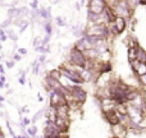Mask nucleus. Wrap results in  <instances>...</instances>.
Listing matches in <instances>:
<instances>
[{"instance_id":"obj_1","label":"nucleus","mask_w":146,"mask_h":138,"mask_svg":"<svg viewBox=\"0 0 146 138\" xmlns=\"http://www.w3.org/2000/svg\"><path fill=\"white\" fill-rule=\"evenodd\" d=\"M115 12V15H122L126 19L129 20V18H132L135 8L131 5L129 0H117L113 5H110Z\"/></svg>"},{"instance_id":"obj_2","label":"nucleus","mask_w":146,"mask_h":138,"mask_svg":"<svg viewBox=\"0 0 146 138\" xmlns=\"http://www.w3.org/2000/svg\"><path fill=\"white\" fill-rule=\"evenodd\" d=\"M67 61H69L71 64H73L74 67H78V68L83 69L86 65V61H87V58H86L85 53L82 50H80L78 48H76L74 45L69 50V54L67 56Z\"/></svg>"},{"instance_id":"obj_3","label":"nucleus","mask_w":146,"mask_h":138,"mask_svg":"<svg viewBox=\"0 0 146 138\" xmlns=\"http://www.w3.org/2000/svg\"><path fill=\"white\" fill-rule=\"evenodd\" d=\"M86 4H87V10L100 14L104 12V8L108 5V3L106 0H87Z\"/></svg>"},{"instance_id":"obj_4","label":"nucleus","mask_w":146,"mask_h":138,"mask_svg":"<svg viewBox=\"0 0 146 138\" xmlns=\"http://www.w3.org/2000/svg\"><path fill=\"white\" fill-rule=\"evenodd\" d=\"M55 125L60 129L62 133H67L69 131V125H71V119H67V118H63V116H58L56 115L55 118Z\"/></svg>"},{"instance_id":"obj_5","label":"nucleus","mask_w":146,"mask_h":138,"mask_svg":"<svg viewBox=\"0 0 146 138\" xmlns=\"http://www.w3.org/2000/svg\"><path fill=\"white\" fill-rule=\"evenodd\" d=\"M127 129H128V127H127L126 124H123V123H119V124H115V125H111L113 134L115 137H119V138H126Z\"/></svg>"},{"instance_id":"obj_6","label":"nucleus","mask_w":146,"mask_h":138,"mask_svg":"<svg viewBox=\"0 0 146 138\" xmlns=\"http://www.w3.org/2000/svg\"><path fill=\"white\" fill-rule=\"evenodd\" d=\"M136 58H137V46L127 49V59H128V61L136 60Z\"/></svg>"},{"instance_id":"obj_7","label":"nucleus","mask_w":146,"mask_h":138,"mask_svg":"<svg viewBox=\"0 0 146 138\" xmlns=\"http://www.w3.org/2000/svg\"><path fill=\"white\" fill-rule=\"evenodd\" d=\"M136 60L140 61V63H146V51L140 45L137 46V58H136Z\"/></svg>"},{"instance_id":"obj_8","label":"nucleus","mask_w":146,"mask_h":138,"mask_svg":"<svg viewBox=\"0 0 146 138\" xmlns=\"http://www.w3.org/2000/svg\"><path fill=\"white\" fill-rule=\"evenodd\" d=\"M42 27H44L45 33H48V35H53L54 33V27H53L50 20H45V22L42 23Z\"/></svg>"},{"instance_id":"obj_9","label":"nucleus","mask_w":146,"mask_h":138,"mask_svg":"<svg viewBox=\"0 0 146 138\" xmlns=\"http://www.w3.org/2000/svg\"><path fill=\"white\" fill-rule=\"evenodd\" d=\"M45 111H46V109H45V108H44V109H40V110H38L37 113H36L35 115H33V118H32V120H31V123H32V124H36V121H37L38 119L42 118V116L45 115Z\"/></svg>"},{"instance_id":"obj_10","label":"nucleus","mask_w":146,"mask_h":138,"mask_svg":"<svg viewBox=\"0 0 146 138\" xmlns=\"http://www.w3.org/2000/svg\"><path fill=\"white\" fill-rule=\"evenodd\" d=\"M7 14H8V17H12V18L18 17V8H15V7H13V5H10L9 9L7 10Z\"/></svg>"},{"instance_id":"obj_11","label":"nucleus","mask_w":146,"mask_h":138,"mask_svg":"<svg viewBox=\"0 0 146 138\" xmlns=\"http://www.w3.org/2000/svg\"><path fill=\"white\" fill-rule=\"evenodd\" d=\"M26 131H27V133H28V136H30V137H36V136H37V131H38V129H37V127H36L35 124H32V125L28 127Z\"/></svg>"},{"instance_id":"obj_12","label":"nucleus","mask_w":146,"mask_h":138,"mask_svg":"<svg viewBox=\"0 0 146 138\" xmlns=\"http://www.w3.org/2000/svg\"><path fill=\"white\" fill-rule=\"evenodd\" d=\"M48 74L51 75L53 78H55V79H60V77H62L60 69H51V70H49L48 72Z\"/></svg>"},{"instance_id":"obj_13","label":"nucleus","mask_w":146,"mask_h":138,"mask_svg":"<svg viewBox=\"0 0 146 138\" xmlns=\"http://www.w3.org/2000/svg\"><path fill=\"white\" fill-rule=\"evenodd\" d=\"M7 35H8V37H9L10 40L13 41V42H17V41H18V35L14 32V31L12 30V28H8Z\"/></svg>"},{"instance_id":"obj_14","label":"nucleus","mask_w":146,"mask_h":138,"mask_svg":"<svg viewBox=\"0 0 146 138\" xmlns=\"http://www.w3.org/2000/svg\"><path fill=\"white\" fill-rule=\"evenodd\" d=\"M18 15H22V17H27V15H30V9H28L27 7L18 8Z\"/></svg>"},{"instance_id":"obj_15","label":"nucleus","mask_w":146,"mask_h":138,"mask_svg":"<svg viewBox=\"0 0 146 138\" xmlns=\"http://www.w3.org/2000/svg\"><path fill=\"white\" fill-rule=\"evenodd\" d=\"M13 19H14V18H12V17H8L7 19H5L4 22H3L1 24H0V27H1V28H8V27H9V26L13 23Z\"/></svg>"},{"instance_id":"obj_16","label":"nucleus","mask_w":146,"mask_h":138,"mask_svg":"<svg viewBox=\"0 0 146 138\" xmlns=\"http://www.w3.org/2000/svg\"><path fill=\"white\" fill-rule=\"evenodd\" d=\"M136 78H137V81H139L141 87H146V73L142 75H139V77H136Z\"/></svg>"},{"instance_id":"obj_17","label":"nucleus","mask_w":146,"mask_h":138,"mask_svg":"<svg viewBox=\"0 0 146 138\" xmlns=\"http://www.w3.org/2000/svg\"><path fill=\"white\" fill-rule=\"evenodd\" d=\"M55 22H56V26H58V27H64V26H66V22H64V19L60 17V15H58V17L55 18Z\"/></svg>"},{"instance_id":"obj_18","label":"nucleus","mask_w":146,"mask_h":138,"mask_svg":"<svg viewBox=\"0 0 146 138\" xmlns=\"http://www.w3.org/2000/svg\"><path fill=\"white\" fill-rule=\"evenodd\" d=\"M50 38H51V35H48V33H46L45 35V37L42 38V41H41V45H49V42H50Z\"/></svg>"},{"instance_id":"obj_19","label":"nucleus","mask_w":146,"mask_h":138,"mask_svg":"<svg viewBox=\"0 0 146 138\" xmlns=\"http://www.w3.org/2000/svg\"><path fill=\"white\" fill-rule=\"evenodd\" d=\"M37 61L44 65V64L46 63V54H40V56L37 58Z\"/></svg>"},{"instance_id":"obj_20","label":"nucleus","mask_w":146,"mask_h":138,"mask_svg":"<svg viewBox=\"0 0 146 138\" xmlns=\"http://www.w3.org/2000/svg\"><path fill=\"white\" fill-rule=\"evenodd\" d=\"M14 64H15L14 59H12V60H5V65H7L8 69H12L13 67H14Z\"/></svg>"},{"instance_id":"obj_21","label":"nucleus","mask_w":146,"mask_h":138,"mask_svg":"<svg viewBox=\"0 0 146 138\" xmlns=\"http://www.w3.org/2000/svg\"><path fill=\"white\" fill-rule=\"evenodd\" d=\"M12 59H14L15 61H21V60H22V55H21V54H18V53H13L12 54Z\"/></svg>"},{"instance_id":"obj_22","label":"nucleus","mask_w":146,"mask_h":138,"mask_svg":"<svg viewBox=\"0 0 146 138\" xmlns=\"http://www.w3.org/2000/svg\"><path fill=\"white\" fill-rule=\"evenodd\" d=\"M41 41H42V38L41 37H36L35 40H33V48H36V46H38V45H41Z\"/></svg>"},{"instance_id":"obj_23","label":"nucleus","mask_w":146,"mask_h":138,"mask_svg":"<svg viewBox=\"0 0 146 138\" xmlns=\"http://www.w3.org/2000/svg\"><path fill=\"white\" fill-rule=\"evenodd\" d=\"M21 121H22V123L25 124L26 127H28V125H30V124H31V120H30V119H28V118H26V116H25V118H21Z\"/></svg>"},{"instance_id":"obj_24","label":"nucleus","mask_w":146,"mask_h":138,"mask_svg":"<svg viewBox=\"0 0 146 138\" xmlns=\"http://www.w3.org/2000/svg\"><path fill=\"white\" fill-rule=\"evenodd\" d=\"M31 8H32V9H37L38 8V0H32V1H31Z\"/></svg>"},{"instance_id":"obj_25","label":"nucleus","mask_w":146,"mask_h":138,"mask_svg":"<svg viewBox=\"0 0 146 138\" xmlns=\"http://www.w3.org/2000/svg\"><path fill=\"white\" fill-rule=\"evenodd\" d=\"M8 38H9V37H8L7 33H3V35H0V42H5Z\"/></svg>"},{"instance_id":"obj_26","label":"nucleus","mask_w":146,"mask_h":138,"mask_svg":"<svg viewBox=\"0 0 146 138\" xmlns=\"http://www.w3.org/2000/svg\"><path fill=\"white\" fill-rule=\"evenodd\" d=\"M17 53L18 54H21V55H26V54H27V50H26V49H23V48H19V49H18V50H17Z\"/></svg>"},{"instance_id":"obj_27","label":"nucleus","mask_w":146,"mask_h":138,"mask_svg":"<svg viewBox=\"0 0 146 138\" xmlns=\"http://www.w3.org/2000/svg\"><path fill=\"white\" fill-rule=\"evenodd\" d=\"M141 96H142V100H144V102L146 105V90L144 91V92H141Z\"/></svg>"},{"instance_id":"obj_28","label":"nucleus","mask_w":146,"mask_h":138,"mask_svg":"<svg viewBox=\"0 0 146 138\" xmlns=\"http://www.w3.org/2000/svg\"><path fill=\"white\" fill-rule=\"evenodd\" d=\"M74 7H76V10H81V8H82V7H81V4H80V1L76 3Z\"/></svg>"},{"instance_id":"obj_29","label":"nucleus","mask_w":146,"mask_h":138,"mask_svg":"<svg viewBox=\"0 0 146 138\" xmlns=\"http://www.w3.org/2000/svg\"><path fill=\"white\" fill-rule=\"evenodd\" d=\"M0 81H1V82H7V78H5V74H1V75H0Z\"/></svg>"},{"instance_id":"obj_30","label":"nucleus","mask_w":146,"mask_h":138,"mask_svg":"<svg viewBox=\"0 0 146 138\" xmlns=\"http://www.w3.org/2000/svg\"><path fill=\"white\" fill-rule=\"evenodd\" d=\"M49 1H50V4H58L60 0H49Z\"/></svg>"},{"instance_id":"obj_31","label":"nucleus","mask_w":146,"mask_h":138,"mask_svg":"<svg viewBox=\"0 0 146 138\" xmlns=\"http://www.w3.org/2000/svg\"><path fill=\"white\" fill-rule=\"evenodd\" d=\"M140 5H142V7H146V0H140Z\"/></svg>"},{"instance_id":"obj_32","label":"nucleus","mask_w":146,"mask_h":138,"mask_svg":"<svg viewBox=\"0 0 146 138\" xmlns=\"http://www.w3.org/2000/svg\"><path fill=\"white\" fill-rule=\"evenodd\" d=\"M87 3V0H80V4H81V7H83V5Z\"/></svg>"},{"instance_id":"obj_33","label":"nucleus","mask_w":146,"mask_h":138,"mask_svg":"<svg viewBox=\"0 0 146 138\" xmlns=\"http://www.w3.org/2000/svg\"><path fill=\"white\" fill-rule=\"evenodd\" d=\"M4 137H5V134L3 133V129L0 128V138H4Z\"/></svg>"},{"instance_id":"obj_34","label":"nucleus","mask_w":146,"mask_h":138,"mask_svg":"<svg viewBox=\"0 0 146 138\" xmlns=\"http://www.w3.org/2000/svg\"><path fill=\"white\" fill-rule=\"evenodd\" d=\"M4 85H5V82H1V81H0V90L4 88Z\"/></svg>"},{"instance_id":"obj_35","label":"nucleus","mask_w":146,"mask_h":138,"mask_svg":"<svg viewBox=\"0 0 146 138\" xmlns=\"http://www.w3.org/2000/svg\"><path fill=\"white\" fill-rule=\"evenodd\" d=\"M3 101H5V97H4V96L0 95V102H3Z\"/></svg>"},{"instance_id":"obj_36","label":"nucleus","mask_w":146,"mask_h":138,"mask_svg":"<svg viewBox=\"0 0 146 138\" xmlns=\"http://www.w3.org/2000/svg\"><path fill=\"white\" fill-rule=\"evenodd\" d=\"M1 50H3V46H1V44H0V53H1Z\"/></svg>"},{"instance_id":"obj_37","label":"nucleus","mask_w":146,"mask_h":138,"mask_svg":"<svg viewBox=\"0 0 146 138\" xmlns=\"http://www.w3.org/2000/svg\"><path fill=\"white\" fill-rule=\"evenodd\" d=\"M69 1H74V0H69Z\"/></svg>"},{"instance_id":"obj_38","label":"nucleus","mask_w":146,"mask_h":138,"mask_svg":"<svg viewBox=\"0 0 146 138\" xmlns=\"http://www.w3.org/2000/svg\"><path fill=\"white\" fill-rule=\"evenodd\" d=\"M1 104H3V102H0V105H1Z\"/></svg>"},{"instance_id":"obj_39","label":"nucleus","mask_w":146,"mask_h":138,"mask_svg":"<svg viewBox=\"0 0 146 138\" xmlns=\"http://www.w3.org/2000/svg\"><path fill=\"white\" fill-rule=\"evenodd\" d=\"M25 1H27V0H25Z\"/></svg>"},{"instance_id":"obj_40","label":"nucleus","mask_w":146,"mask_h":138,"mask_svg":"<svg viewBox=\"0 0 146 138\" xmlns=\"http://www.w3.org/2000/svg\"><path fill=\"white\" fill-rule=\"evenodd\" d=\"M145 8H146V7H145Z\"/></svg>"}]
</instances>
